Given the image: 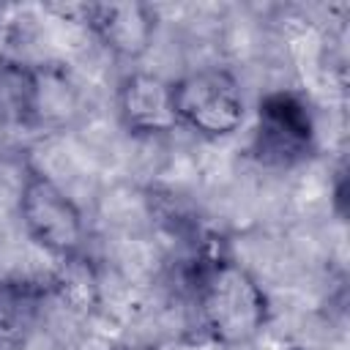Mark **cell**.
I'll return each instance as SVG.
<instances>
[{"mask_svg":"<svg viewBox=\"0 0 350 350\" xmlns=\"http://www.w3.org/2000/svg\"><path fill=\"white\" fill-rule=\"evenodd\" d=\"M197 320L221 347H243L268 323V295L262 284L235 260L208 254L191 276Z\"/></svg>","mask_w":350,"mask_h":350,"instance_id":"6da1fadb","label":"cell"},{"mask_svg":"<svg viewBox=\"0 0 350 350\" xmlns=\"http://www.w3.org/2000/svg\"><path fill=\"white\" fill-rule=\"evenodd\" d=\"M19 219L25 232L52 257L71 262L79 260L88 227L79 205L66 189H60L49 175L30 170L19 189Z\"/></svg>","mask_w":350,"mask_h":350,"instance_id":"7a4b0ae2","label":"cell"},{"mask_svg":"<svg viewBox=\"0 0 350 350\" xmlns=\"http://www.w3.org/2000/svg\"><path fill=\"white\" fill-rule=\"evenodd\" d=\"M172 104L178 126L208 139L235 134L246 115L238 79L224 68H200L175 79Z\"/></svg>","mask_w":350,"mask_h":350,"instance_id":"3957f363","label":"cell"},{"mask_svg":"<svg viewBox=\"0 0 350 350\" xmlns=\"http://www.w3.org/2000/svg\"><path fill=\"white\" fill-rule=\"evenodd\" d=\"M314 145V118L309 104L293 90L268 93L257 107L254 153L265 164H295Z\"/></svg>","mask_w":350,"mask_h":350,"instance_id":"277c9868","label":"cell"},{"mask_svg":"<svg viewBox=\"0 0 350 350\" xmlns=\"http://www.w3.org/2000/svg\"><path fill=\"white\" fill-rule=\"evenodd\" d=\"M118 118L129 134L159 137L178 129L172 82L150 71H131L118 85Z\"/></svg>","mask_w":350,"mask_h":350,"instance_id":"5b68a950","label":"cell"},{"mask_svg":"<svg viewBox=\"0 0 350 350\" xmlns=\"http://www.w3.org/2000/svg\"><path fill=\"white\" fill-rule=\"evenodd\" d=\"M88 27L93 36L118 57H142L156 38V11L139 0L93 3L85 8Z\"/></svg>","mask_w":350,"mask_h":350,"instance_id":"8992f818","label":"cell"},{"mask_svg":"<svg viewBox=\"0 0 350 350\" xmlns=\"http://www.w3.org/2000/svg\"><path fill=\"white\" fill-rule=\"evenodd\" d=\"M52 284L33 276H0V350H25L44 323Z\"/></svg>","mask_w":350,"mask_h":350,"instance_id":"52a82bcc","label":"cell"},{"mask_svg":"<svg viewBox=\"0 0 350 350\" xmlns=\"http://www.w3.org/2000/svg\"><path fill=\"white\" fill-rule=\"evenodd\" d=\"M44 118L41 74L11 57H0V129H30Z\"/></svg>","mask_w":350,"mask_h":350,"instance_id":"ba28073f","label":"cell"}]
</instances>
